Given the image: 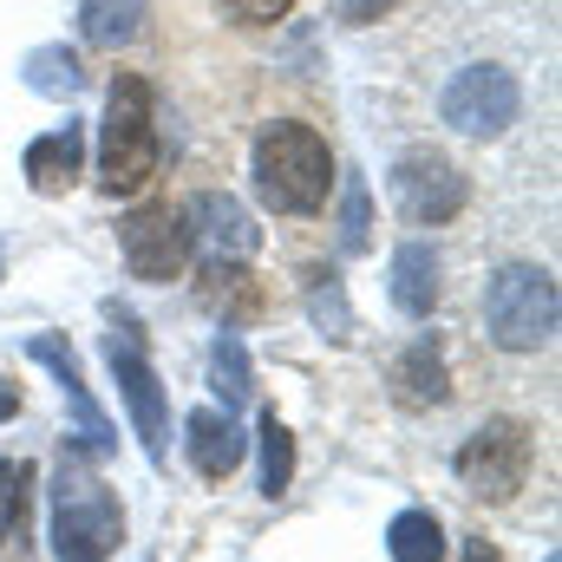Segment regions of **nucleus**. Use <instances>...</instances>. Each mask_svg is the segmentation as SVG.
Listing matches in <instances>:
<instances>
[{
  "instance_id": "22",
  "label": "nucleus",
  "mask_w": 562,
  "mask_h": 562,
  "mask_svg": "<svg viewBox=\"0 0 562 562\" xmlns=\"http://www.w3.org/2000/svg\"><path fill=\"white\" fill-rule=\"evenodd\" d=\"M210 288H203V301L210 307H236V314H256L262 307V288L243 276V262H210Z\"/></svg>"
},
{
  "instance_id": "28",
  "label": "nucleus",
  "mask_w": 562,
  "mask_h": 562,
  "mask_svg": "<svg viewBox=\"0 0 562 562\" xmlns=\"http://www.w3.org/2000/svg\"><path fill=\"white\" fill-rule=\"evenodd\" d=\"M7 413H20V393H13V386H0V419H7Z\"/></svg>"
},
{
  "instance_id": "18",
  "label": "nucleus",
  "mask_w": 562,
  "mask_h": 562,
  "mask_svg": "<svg viewBox=\"0 0 562 562\" xmlns=\"http://www.w3.org/2000/svg\"><path fill=\"white\" fill-rule=\"evenodd\" d=\"M386 557L393 562H445V530L431 510H400L386 524Z\"/></svg>"
},
{
  "instance_id": "7",
  "label": "nucleus",
  "mask_w": 562,
  "mask_h": 562,
  "mask_svg": "<svg viewBox=\"0 0 562 562\" xmlns=\"http://www.w3.org/2000/svg\"><path fill=\"white\" fill-rule=\"evenodd\" d=\"M105 360H112V380H119V393H125V406H132V425H138V438H144V458H150V464H164V438H170V419H164V386H157V373H150V360H144V340H138V327H132V321H119V327H112Z\"/></svg>"
},
{
  "instance_id": "19",
  "label": "nucleus",
  "mask_w": 562,
  "mask_h": 562,
  "mask_svg": "<svg viewBox=\"0 0 562 562\" xmlns=\"http://www.w3.org/2000/svg\"><path fill=\"white\" fill-rule=\"evenodd\" d=\"M210 373H216L223 413H236V406L256 393V380H249V353H243V340H236V334H216V360H210Z\"/></svg>"
},
{
  "instance_id": "2",
  "label": "nucleus",
  "mask_w": 562,
  "mask_h": 562,
  "mask_svg": "<svg viewBox=\"0 0 562 562\" xmlns=\"http://www.w3.org/2000/svg\"><path fill=\"white\" fill-rule=\"evenodd\" d=\"M256 190H262V203L276 216H314L327 203V190H334V157H327L321 132L294 125V119L262 125V138H256Z\"/></svg>"
},
{
  "instance_id": "9",
  "label": "nucleus",
  "mask_w": 562,
  "mask_h": 562,
  "mask_svg": "<svg viewBox=\"0 0 562 562\" xmlns=\"http://www.w3.org/2000/svg\"><path fill=\"white\" fill-rule=\"evenodd\" d=\"M464 177L438 157V150H413V157H400V170H393V203L406 210V223H451L458 210H464Z\"/></svg>"
},
{
  "instance_id": "3",
  "label": "nucleus",
  "mask_w": 562,
  "mask_h": 562,
  "mask_svg": "<svg viewBox=\"0 0 562 562\" xmlns=\"http://www.w3.org/2000/svg\"><path fill=\"white\" fill-rule=\"evenodd\" d=\"M150 177H157V105L138 72H119L105 92L99 183H105V196H138Z\"/></svg>"
},
{
  "instance_id": "14",
  "label": "nucleus",
  "mask_w": 562,
  "mask_h": 562,
  "mask_svg": "<svg viewBox=\"0 0 562 562\" xmlns=\"http://www.w3.org/2000/svg\"><path fill=\"white\" fill-rule=\"evenodd\" d=\"M393 307L406 321H425L438 307V256L425 243H400V256H393Z\"/></svg>"
},
{
  "instance_id": "13",
  "label": "nucleus",
  "mask_w": 562,
  "mask_h": 562,
  "mask_svg": "<svg viewBox=\"0 0 562 562\" xmlns=\"http://www.w3.org/2000/svg\"><path fill=\"white\" fill-rule=\"evenodd\" d=\"M79 170H86V132L79 125H59V132L26 144V183L40 196H66L79 183Z\"/></svg>"
},
{
  "instance_id": "6",
  "label": "nucleus",
  "mask_w": 562,
  "mask_h": 562,
  "mask_svg": "<svg viewBox=\"0 0 562 562\" xmlns=\"http://www.w3.org/2000/svg\"><path fill=\"white\" fill-rule=\"evenodd\" d=\"M517 112H524V92L504 66H464L445 86V125L464 138H497L517 125Z\"/></svg>"
},
{
  "instance_id": "4",
  "label": "nucleus",
  "mask_w": 562,
  "mask_h": 562,
  "mask_svg": "<svg viewBox=\"0 0 562 562\" xmlns=\"http://www.w3.org/2000/svg\"><path fill=\"white\" fill-rule=\"evenodd\" d=\"M484 327L504 353H537L550 347L557 334V281L550 269H530V262H510L497 269L484 288Z\"/></svg>"
},
{
  "instance_id": "21",
  "label": "nucleus",
  "mask_w": 562,
  "mask_h": 562,
  "mask_svg": "<svg viewBox=\"0 0 562 562\" xmlns=\"http://www.w3.org/2000/svg\"><path fill=\"white\" fill-rule=\"evenodd\" d=\"M307 314H314V327H327L334 340H347L353 314H347V294H340L334 269H307Z\"/></svg>"
},
{
  "instance_id": "24",
  "label": "nucleus",
  "mask_w": 562,
  "mask_h": 562,
  "mask_svg": "<svg viewBox=\"0 0 562 562\" xmlns=\"http://www.w3.org/2000/svg\"><path fill=\"white\" fill-rule=\"evenodd\" d=\"M340 249H367V183H347V216H340Z\"/></svg>"
},
{
  "instance_id": "1",
  "label": "nucleus",
  "mask_w": 562,
  "mask_h": 562,
  "mask_svg": "<svg viewBox=\"0 0 562 562\" xmlns=\"http://www.w3.org/2000/svg\"><path fill=\"white\" fill-rule=\"evenodd\" d=\"M125 543V510L105 477H92L86 451H66L53 471V557L59 562H105Z\"/></svg>"
},
{
  "instance_id": "17",
  "label": "nucleus",
  "mask_w": 562,
  "mask_h": 562,
  "mask_svg": "<svg viewBox=\"0 0 562 562\" xmlns=\"http://www.w3.org/2000/svg\"><path fill=\"white\" fill-rule=\"evenodd\" d=\"M20 79H26V92H40V99H72V92L86 86V66H79L72 46H33V53L20 59Z\"/></svg>"
},
{
  "instance_id": "5",
  "label": "nucleus",
  "mask_w": 562,
  "mask_h": 562,
  "mask_svg": "<svg viewBox=\"0 0 562 562\" xmlns=\"http://www.w3.org/2000/svg\"><path fill=\"white\" fill-rule=\"evenodd\" d=\"M530 458H537L530 425L491 419V425H477V431L464 438V451H458V484H464L471 497H484V504H504V497L524 491Z\"/></svg>"
},
{
  "instance_id": "26",
  "label": "nucleus",
  "mask_w": 562,
  "mask_h": 562,
  "mask_svg": "<svg viewBox=\"0 0 562 562\" xmlns=\"http://www.w3.org/2000/svg\"><path fill=\"white\" fill-rule=\"evenodd\" d=\"M400 0H334V13L347 20V26H373V20H386Z\"/></svg>"
},
{
  "instance_id": "16",
  "label": "nucleus",
  "mask_w": 562,
  "mask_h": 562,
  "mask_svg": "<svg viewBox=\"0 0 562 562\" xmlns=\"http://www.w3.org/2000/svg\"><path fill=\"white\" fill-rule=\"evenodd\" d=\"M144 13H150V0H79L86 40H92V46H105V53H119V46H132V40H138Z\"/></svg>"
},
{
  "instance_id": "23",
  "label": "nucleus",
  "mask_w": 562,
  "mask_h": 562,
  "mask_svg": "<svg viewBox=\"0 0 562 562\" xmlns=\"http://www.w3.org/2000/svg\"><path fill=\"white\" fill-rule=\"evenodd\" d=\"M26 484H33V464H0V550L20 537V524H26Z\"/></svg>"
},
{
  "instance_id": "15",
  "label": "nucleus",
  "mask_w": 562,
  "mask_h": 562,
  "mask_svg": "<svg viewBox=\"0 0 562 562\" xmlns=\"http://www.w3.org/2000/svg\"><path fill=\"white\" fill-rule=\"evenodd\" d=\"M393 393H400V406H438V400L451 393L445 360H438L431 340H413V347L393 360Z\"/></svg>"
},
{
  "instance_id": "12",
  "label": "nucleus",
  "mask_w": 562,
  "mask_h": 562,
  "mask_svg": "<svg viewBox=\"0 0 562 562\" xmlns=\"http://www.w3.org/2000/svg\"><path fill=\"white\" fill-rule=\"evenodd\" d=\"M183 438H190V464L196 477L223 484L236 464H243V431H236V413H216V406H196L183 419Z\"/></svg>"
},
{
  "instance_id": "30",
  "label": "nucleus",
  "mask_w": 562,
  "mask_h": 562,
  "mask_svg": "<svg viewBox=\"0 0 562 562\" xmlns=\"http://www.w3.org/2000/svg\"><path fill=\"white\" fill-rule=\"evenodd\" d=\"M550 562H557V557H550Z\"/></svg>"
},
{
  "instance_id": "8",
  "label": "nucleus",
  "mask_w": 562,
  "mask_h": 562,
  "mask_svg": "<svg viewBox=\"0 0 562 562\" xmlns=\"http://www.w3.org/2000/svg\"><path fill=\"white\" fill-rule=\"evenodd\" d=\"M119 243H125V269L138 281H177L190 262V216L170 203H144L119 223Z\"/></svg>"
},
{
  "instance_id": "20",
  "label": "nucleus",
  "mask_w": 562,
  "mask_h": 562,
  "mask_svg": "<svg viewBox=\"0 0 562 562\" xmlns=\"http://www.w3.org/2000/svg\"><path fill=\"white\" fill-rule=\"evenodd\" d=\"M288 484H294V438L276 413H262V497L276 504Z\"/></svg>"
},
{
  "instance_id": "27",
  "label": "nucleus",
  "mask_w": 562,
  "mask_h": 562,
  "mask_svg": "<svg viewBox=\"0 0 562 562\" xmlns=\"http://www.w3.org/2000/svg\"><path fill=\"white\" fill-rule=\"evenodd\" d=\"M464 562H504V557H497V543H484V537H471V543H464Z\"/></svg>"
},
{
  "instance_id": "10",
  "label": "nucleus",
  "mask_w": 562,
  "mask_h": 562,
  "mask_svg": "<svg viewBox=\"0 0 562 562\" xmlns=\"http://www.w3.org/2000/svg\"><path fill=\"white\" fill-rule=\"evenodd\" d=\"M26 353L59 380V393H66V413L79 425V451H92V458H105V451H119V431L112 419L99 413V400H92V386H86V373H79V360H72V347L59 340V334H33L26 340Z\"/></svg>"
},
{
  "instance_id": "25",
  "label": "nucleus",
  "mask_w": 562,
  "mask_h": 562,
  "mask_svg": "<svg viewBox=\"0 0 562 562\" xmlns=\"http://www.w3.org/2000/svg\"><path fill=\"white\" fill-rule=\"evenodd\" d=\"M216 7H223L236 26H269V20H281L294 0H216Z\"/></svg>"
},
{
  "instance_id": "11",
  "label": "nucleus",
  "mask_w": 562,
  "mask_h": 562,
  "mask_svg": "<svg viewBox=\"0 0 562 562\" xmlns=\"http://www.w3.org/2000/svg\"><path fill=\"white\" fill-rule=\"evenodd\" d=\"M190 243H203L210 249V262H249L256 249H262V229H256V216L229 196V190H203L196 203H190Z\"/></svg>"
},
{
  "instance_id": "29",
  "label": "nucleus",
  "mask_w": 562,
  "mask_h": 562,
  "mask_svg": "<svg viewBox=\"0 0 562 562\" xmlns=\"http://www.w3.org/2000/svg\"><path fill=\"white\" fill-rule=\"evenodd\" d=\"M0 269H7V256H0Z\"/></svg>"
}]
</instances>
